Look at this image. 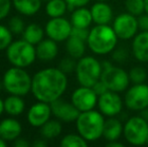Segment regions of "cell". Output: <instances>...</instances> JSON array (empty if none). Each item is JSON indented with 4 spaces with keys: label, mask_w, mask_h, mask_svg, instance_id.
<instances>
[{
    "label": "cell",
    "mask_w": 148,
    "mask_h": 147,
    "mask_svg": "<svg viewBox=\"0 0 148 147\" xmlns=\"http://www.w3.org/2000/svg\"><path fill=\"white\" fill-rule=\"evenodd\" d=\"M112 59L117 64H124L129 57V51L125 46H116L112 51Z\"/></svg>",
    "instance_id": "34"
},
{
    "label": "cell",
    "mask_w": 148,
    "mask_h": 147,
    "mask_svg": "<svg viewBox=\"0 0 148 147\" xmlns=\"http://www.w3.org/2000/svg\"><path fill=\"white\" fill-rule=\"evenodd\" d=\"M12 145L14 147H27L30 145V142H28L25 138L18 137L17 139H15L12 142Z\"/></svg>",
    "instance_id": "40"
},
{
    "label": "cell",
    "mask_w": 148,
    "mask_h": 147,
    "mask_svg": "<svg viewBox=\"0 0 148 147\" xmlns=\"http://www.w3.org/2000/svg\"><path fill=\"white\" fill-rule=\"evenodd\" d=\"M13 36L14 34L8 26L0 24V51H6V49L11 44L13 41Z\"/></svg>",
    "instance_id": "31"
},
{
    "label": "cell",
    "mask_w": 148,
    "mask_h": 147,
    "mask_svg": "<svg viewBox=\"0 0 148 147\" xmlns=\"http://www.w3.org/2000/svg\"><path fill=\"white\" fill-rule=\"evenodd\" d=\"M12 0H0V20H3L10 13Z\"/></svg>",
    "instance_id": "35"
},
{
    "label": "cell",
    "mask_w": 148,
    "mask_h": 147,
    "mask_svg": "<svg viewBox=\"0 0 148 147\" xmlns=\"http://www.w3.org/2000/svg\"><path fill=\"white\" fill-rule=\"evenodd\" d=\"M97 1H108V0H97Z\"/></svg>",
    "instance_id": "48"
},
{
    "label": "cell",
    "mask_w": 148,
    "mask_h": 147,
    "mask_svg": "<svg viewBox=\"0 0 148 147\" xmlns=\"http://www.w3.org/2000/svg\"><path fill=\"white\" fill-rule=\"evenodd\" d=\"M101 81L106 85L108 90L119 94L125 92L131 83L128 72L120 67H115L114 65L103 70Z\"/></svg>",
    "instance_id": "8"
},
{
    "label": "cell",
    "mask_w": 148,
    "mask_h": 147,
    "mask_svg": "<svg viewBox=\"0 0 148 147\" xmlns=\"http://www.w3.org/2000/svg\"><path fill=\"white\" fill-rule=\"evenodd\" d=\"M89 34H90L89 28L75 27V26H73L71 36H76V37H78V38H81V39H83V40L87 41V39H88V37H89Z\"/></svg>",
    "instance_id": "36"
},
{
    "label": "cell",
    "mask_w": 148,
    "mask_h": 147,
    "mask_svg": "<svg viewBox=\"0 0 148 147\" xmlns=\"http://www.w3.org/2000/svg\"><path fill=\"white\" fill-rule=\"evenodd\" d=\"M87 41L71 36L66 40V49L70 57L79 59L85 55L87 49Z\"/></svg>",
    "instance_id": "24"
},
{
    "label": "cell",
    "mask_w": 148,
    "mask_h": 147,
    "mask_svg": "<svg viewBox=\"0 0 148 147\" xmlns=\"http://www.w3.org/2000/svg\"><path fill=\"white\" fill-rule=\"evenodd\" d=\"M40 136L45 140H51L59 137L62 134V121L59 119H49L47 123H45L40 128Z\"/></svg>",
    "instance_id": "25"
},
{
    "label": "cell",
    "mask_w": 148,
    "mask_h": 147,
    "mask_svg": "<svg viewBox=\"0 0 148 147\" xmlns=\"http://www.w3.org/2000/svg\"><path fill=\"white\" fill-rule=\"evenodd\" d=\"M98 108L105 117H116L123 110L124 100L121 98L119 93L113 91H107L105 94L99 96Z\"/></svg>",
    "instance_id": "13"
},
{
    "label": "cell",
    "mask_w": 148,
    "mask_h": 147,
    "mask_svg": "<svg viewBox=\"0 0 148 147\" xmlns=\"http://www.w3.org/2000/svg\"><path fill=\"white\" fill-rule=\"evenodd\" d=\"M68 11L66 0H49L45 4V13L49 17H60Z\"/></svg>",
    "instance_id": "27"
},
{
    "label": "cell",
    "mask_w": 148,
    "mask_h": 147,
    "mask_svg": "<svg viewBox=\"0 0 148 147\" xmlns=\"http://www.w3.org/2000/svg\"><path fill=\"white\" fill-rule=\"evenodd\" d=\"M68 75L59 68H45L32 76L31 94L36 101L53 103L62 97L68 88Z\"/></svg>",
    "instance_id": "1"
},
{
    "label": "cell",
    "mask_w": 148,
    "mask_h": 147,
    "mask_svg": "<svg viewBox=\"0 0 148 147\" xmlns=\"http://www.w3.org/2000/svg\"><path fill=\"white\" fill-rule=\"evenodd\" d=\"M118 39L113 27L109 24H96L90 29L87 45L95 55H105L115 49Z\"/></svg>",
    "instance_id": "2"
},
{
    "label": "cell",
    "mask_w": 148,
    "mask_h": 147,
    "mask_svg": "<svg viewBox=\"0 0 148 147\" xmlns=\"http://www.w3.org/2000/svg\"><path fill=\"white\" fill-rule=\"evenodd\" d=\"M51 115H53V112H51V104L37 101L28 109L26 114V120L30 126L34 128H40L43 124L51 119Z\"/></svg>",
    "instance_id": "14"
},
{
    "label": "cell",
    "mask_w": 148,
    "mask_h": 147,
    "mask_svg": "<svg viewBox=\"0 0 148 147\" xmlns=\"http://www.w3.org/2000/svg\"><path fill=\"white\" fill-rule=\"evenodd\" d=\"M53 115L60 121L64 123L76 122L81 112L74 106L72 102H66L62 98L51 103Z\"/></svg>",
    "instance_id": "15"
},
{
    "label": "cell",
    "mask_w": 148,
    "mask_h": 147,
    "mask_svg": "<svg viewBox=\"0 0 148 147\" xmlns=\"http://www.w3.org/2000/svg\"><path fill=\"white\" fill-rule=\"evenodd\" d=\"M129 79L132 84H143L147 80V72L143 67L135 66L128 72Z\"/></svg>",
    "instance_id": "29"
},
{
    "label": "cell",
    "mask_w": 148,
    "mask_h": 147,
    "mask_svg": "<svg viewBox=\"0 0 148 147\" xmlns=\"http://www.w3.org/2000/svg\"><path fill=\"white\" fill-rule=\"evenodd\" d=\"M105 116L95 109L81 112L76 120L77 132L88 142L97 141L103 137Z\"/></svg>",
    "instance_id": "3"
},
{
    "label": "cell",
    "mask_w": 148,
    "mask_h": 147,
    "mask_svg": "<svg viewBox=\"0 0 148 147\" xmlns=\"http://www.w3.org/2000/svg\"><path fill=\"white\" fill-rule=\"evenodd\" d=\"M36 57L41 62H51L59 55V45L53 39L47 37L35 45Z\"/></svg>",
    "instance_id": "19"
},
{
    "label": "cell",
    "mask_w": 148,
    "mask_h": 147,
    "mask_svg": "<svg viewBox=\"0 0 148 147\" xmlns=\"http://www.w3.org/2000/svg\"><path fill=\"white\" fill-rule=\"evenodd\" d=\"M142 113L144 114V115H142L143 117H144L145 119H147V120H148V108H147V109H145V110H143V111H142Z\"/></svg>",
    "instance_id": "46"
},
{
    "label": "cell",
    "mask_w": 148,
    "mask_h": 147,
    "mask_svg": "<svg viewBox=\"0 0 148 147\" xmlns=\"http://www.w3.org/2000/svg\"><path fill=\"white\" fill-rule=\"evenodd\" d=\"M123 136L129 144L142 146L147 144L148 120L143 116H132L124 123Z\"/></svg>",
    "instance_id": "7"
},
{
    "label": "cell",
    "mask_w": 148,
    "mask_h": 147,
    "mask_svg": "<svg viewBox=\"0 0 148 147\" xmlns=\"http://www.w3.org/2000/svg\"><path fill=\"white\" fill-rule=\"evenodd\" d=\"M42 1H45V2H47V1H49V0H42Z\"/></svg>",
    "instance_id": "49"
},
{
    "label": "cell",
    "mask_w": 148,
    "mask_h": 147,
    "mask_svg": "<svg viewBox=\"0 0 148 147\" xmlns=\"http://www.w3.org/2000/svg\"><path fill=\"white\" fill-rule=\"evenodd\" d=\"M73 25L71 20H68L64 16L51 18L45 23V31L47 37L53 39L57 42L66 41L71 36Z\"/></svg>",
    "instance_id": "12"
},
{
    "label": "cell",
    "mask_w": 148,
    "mask_h": 147,
    "mask_svg": "<svg viewBox=\"0 0 148 147\" xmlns=\"http://www.w3.org/2000/svg\"><path fill=\"white\" fill-rule=\"evenodd\" d=\"M47 145V142L45 138L41 137V139H35L32 142V146L34 147H45Z\"/></svg>",
    "instance_id": "41"
},
{
    "label": "cell",
    "mask_w": 148,
    "mask_h": 147,
    "mask_svg": "<svg viewBox=\"0 0 148 147\" xmlns=\"http://www.w3.org/2000/svg\"><path fill=\"white\" fill-rule=\"evenodd\" d=\"M4 90V87H3V83H2V80L0 81V91Z\"/></svg>",
    "instance_id": "47"
},
{
    "label": "cell",
    "mask_w": 148,
    "mask_h": 147,
    "mask_svg": "<svg viewBox=\"0 0 148 147\" xmlns=\"http://www.w3.org/2000/svg\"><path fill=\"white\" fill-rule=\"evenodd\" d=\"M93 90L95 91V93L98 95V96H101V95H103V94H105L107 91H109L108 90V88L106 87V85L104 84L103 82H102L101 80H99L97 83H96L95 85H94L93 87Z\"/></svg>",
    "instance_id": "38"
},
{
    "label": "cell",
    "mask_w": 148,
    "mask_h": 147,
    "mask_svg": "<svg viewBox=\"0 0 148 147\" xmlns=\"http://www.w3.org/2000/svg\"><path fill=\"white\" fill-rule=\"evenodd\" d=\"M91 0H66V4H68V10L73 11L74 9L78 7H83L89 4Z\"/></svg>",
    "instance_id": "37"
},
{
    "label": "cell",
    "mask_w": 148,
    "mask_h": 147,
    "mask_svg": "<svg viewBox=\"0 0 148 147\" xmlns=\"http://www.w3.org/2000/svg\"><path fill=\"white\" fill-rule=\"evenodd\" d=\"M77 62L78 61H77L76 59H74V57L69 55V57H64V59H60L58 68L66 75L75 73L76 67H77Z\"/></svg>",
    "instance_id": "32"
},
{
    "label": "cell",
    "mask_w": 148,
    "mask_h": 147,
    "mask_svg": "<svg viewBox=\"0 0 148 147\" xmlns=\"http://www.w3.org/2000/svg\"><path fill=\"white\" fill-rule=\"evenodd\" d=\"M127 12L137 16L144 13V0H125Z\"/></svg>",
    "instance_id": "30"
},
{
    "label": "cell",
    "mask_w": 148,
    "mask_h": 147,
    "mask_svg": "<svg viewBox=\"0 0 148 147\" xmlns=\"http://www.w3.org/2000/svg\"><path fill=\"white\" fill-rule=\"evenodd\" d=\"M90 10L95 24H110V22L113 21V9L106 1H97L92 5Z\"/></svg>",
    "instance_id": "18"
},
{
    "label": "cell",
    "mask_w": 148,
    "mask_h": 147,
    "mask_svg": "<svg viewBox=\"0 0 148 147\" xmlns=\"http://www.w3.org/2000/svg\"><path fill=\"white\" fill-rule=\"evenodd\" d=\"M138 24H139V29L141 30H148V14L142 13L139 15L138 17Z\"/></svg>",
    "instance_id": "39"
},
{
    "label": "cell",
    "mask_w": 148,
    "mask_h": 147,
    "mask_svg": "<svg viewBox=\"0 0 148 147\" xmlns=\"http://www.w3.org/2000/svg\"><path fill=\"white\" fill-rule=\"evenodd\" d=\"M124 105L127 109L134 112H142L148 108V85L132 84L125 91Z\"/></svg>",
    "instance_id": "9"
},
{
    "label": "cell",
    "mask_w": 148,
    "mask_h": 147,
    "mask_svg": "<svg viewBox=\"0 0 148 147\" xmlns=\"http://www.w3.org/2000/svg\"><path fill=\"white\" fill-rule=\"evenodd\" d=\"M25 110V102L23 97L17 95H9L4 100V112L11 117H17Z\"/></svg>",
    "instance_id": "22"
},
{
    "label": "cell",
    "mask_w": 148,
    "mask_h": 147,
    "mask_svg": "<svg viewBox=\"0 0 148 147\" xmlns=\"http://www.w3.org/2000/svg\"><path fill=\"white\" fill-rule=\"evenodd\" d=\"M4 112V100L0 97V116L3 114Z\"/></svg>",
    "instance_id": "43"
},
{
    "label": "cell",
    "mask_w": 148,
    "mask_h": 147,
    "mask_svg": "<svg viewBox=\"0 0 148 147\" xmlns=\"http://www.w3.org/2000/svg\"><path fill=\"white\" fill-rule=\"evenodd\" d=\"M71 23L75 27L89 28L93 23L91 10L86 8L85 6L74 9L71 14Z\"/></svg>",
    "instance_id": "21"
},
{
    "label": "cell",
    "mask_w": 148,
    "mask_h": 147,
    "mask_svg": "<svg viewBox=\"0 0 148 147\" xmlns=\"http://www.w3.org/2000/svg\"><path fill=\"white\" fill-rule=\"evenodd\" d=\"M22 126L14 117H7L0 121V137L6 142H13L20 137Z\"/></svg>",
    "instance_id": "16"
},
{
    "label": "cell",
    "mask_w": 148,
    "mask_h": 147,
    "mask_svg": "<svg viewBox=\"0 0 148 147\" xmlns=\"http://www.w3.org/2000/svg\"><path fill=\"white\" fill-rule=\"evenodd\" d=\"M147 144H148V139H147Z\"/></svg>",
    "instance_id": "50"
},
{
    "label": "cell",
    "mask_w": 148,
    "mask_h": 147,
    "mask_svg": "<svg viewBox=\"0 0 148 147\" xmlns=\"http://www.w3.org/2000/svg\"><path fill=\"white\" fill-rule=\"evenodd\" d=\"M102 63L95 57L84 55L78 59L75 75L80 86L93 87L99 80H101Z\"/></svg>",
    "instance_id": "6"
},
{
    "label": "cell",
    "mask_w": 148,
    "mask_h": 147,
    "mask_svg": "<svg viewBox=\"0 0 148 147\" xmlns=\"http://www.w3.org/2000/svg\"><path fill=\"white\" fill-rule=\"evenodd\" d=\"M98 99L99 96L92 87L80 86L72 93L71 102L80 112H85L95 109L98 105Z\"/></svg>",
    "instance_id": "11"
},
{
    "label": "cell",
    "mask_w": 148,
    "mask_h": 147,
    "mask_svg": "<svg viewBox=\"0 0 148 147\" xmlns=\"http://www.w3.org/2000/svg\"><path fill=\"white\" fill-rule=\"evenodd\" d=\"M123 125L122 121L117 117H108L105 120L103 130V138L106 141L119 140L123 135Z\"/></svg>",
    "instance_id": "20"
},
{
    "label": "cell",
    "mask_w": 148,
    "mask_h": 147,
    "mask_svg": "<svg viewBox=\"0 0 148 147\" xmlns=\"http://www.w3.org/2000/svg\"><path fill=\"white\" fill-rule=\"evenodd\" d=\"M131 51L135 59L140 63L148 62V30H141L132 38Z\"/></svg>",
    "instance_id": "17"
},
{
    "label": "cell",
    "mask_w": 148,
    "mask_h": 147,
    "mask_svg": "<svg viewBox=\"0 0 148 147\" xmlns=\"http://www.w3.org/2000/svg\"><path fill=\"white\" fill-rule=\"evenodd\" d=\"M7 26L13 34H22L26 25L21 17H19V16H12L9 19V21H8Z\"/></svg>",
    "instance_id": "33"
},
{
    "label": "cell",
    "mask_w": 148,
    "mask_h": 147,
    "mask_svg": "<svg viewBox=\"0 0 148 147\" xmlns=\"http://www.w3.org/2000/svg\"><path fill=\"white\" fill-rule=\"evenodd\" d=\"M45 28L41 27L37 23H29L25 26L23 32H22V38L25 39L29 43L36 45L45 38Z\"/></svg>",
    "instance_id": "26"
},
{
    "label": "cell",
    "mask_w": 148,
    "mask_h": 147,
    "mask_svg": "<svg viewBox=\"0 0 148 147\" xmlns=\"http://www.w3.org/2000/svg\"><path fill=\"white\" fill-rule=\"evenodd\" d=\"M6 145H7V142L0 137V147H5Z\"/></svg>",
    "instance_id": "44"
},
{
    "label": "cell",
    "mask_w": 148,
    "mask_h": 147,
    "mask_svg": "<svg viewBox=\"0 0 148 147\" xmlns=\"http://www.w3.org/2000/svg\"><path fill=\"white\" fill-rule=\"evenodd\" d=\"M2 83L4 90L9 95L24 97L31 93L32 77H30L25 69L12 66L4 73Z\"/></svg>",
    "instance_id": "4"
},
{
    "label": "cell",
    "mask_w": 148,
    "mask_h": 147,
    "mask_svg": "<svg viewBox=\"0 0 148 147\" xmlns=\"http://www.w3.org/2000/svg\"><path fill=\"white\" fill-rule=\"evenodd\" d=\"M42 0H12L15 10L24 16L35 15L41 8Z\"/></svg>",
    "instance_id": "23"
},
{
    "label": "cell",
    "mask_w": 148,
    "mask_h": 147,
    "mask_svg": "<svg viewBox=\"0 0 148 147\" xmlns=\"http://www.w3.org/2000/svg\"><path fill=\"white\" fill-rule=\"evenodd\" d=\"M89 142L79 133H70L60 139V145L62 147H87Z\"/></svg>",
    "instance_id": "28"
},
{
    "label": "cell",
    "mask_w": 148,
    "mask_h": 147,
    "mask_svg": "<svg viewBox=\"0 0 148 147\" xmlns=\"http://www.w3.org/2000/svg\"><path fill=\"white\" fill-rule=\"evenodd\" d=\"M144 12L148 14V0H144Z\"/></svg>",
    "instance_id": "45"
},
{
    "label": "cell",
    "mask_w": 148,
    "mask_h": 147,
    "mask_svg": "<svg viewBox=\"0 0 148 147\" xmlns=\"http://www.w3.org/2000/svg\"><path fill=\"white\" fill-rule=\"evenodd\" d=\"M6 57L13 67L26 69L37 59L35 45L31 44L23 38L13 40L6 49Z\"/></svg>",
    "instance_id": "5"
},
{
    "label": "cell",
    "mask_w": 148,
    "mask_h": 147,
    "mask_svg": "<svg viewBox=\"0 0 148 147\" xmlns=\"http://www.w3.org/2000/svg\"><path fill=\"white\" fill-rule=\"evenodd\" d=\"M106 147H124V144L122 142H119L118 140L106 142Z\"/></svg>",
    "instance_id": "42"
},
{
    "label": "cell",
    "mask_w": 148,
    "mask_h": 147,
    "mask_svg": "<svg viewBox=\"0 0 148 147\" xmlns=\"http://www.w3.org/2000/svg\"><path fill=\"white\" fill-rule=\"evenodd\" d=\"M112 27L119 39L129 40L138 34V18L129 12L121 13L113 19Z\"/></svg>",
    "instance_id": "10"
}]
</instances>
